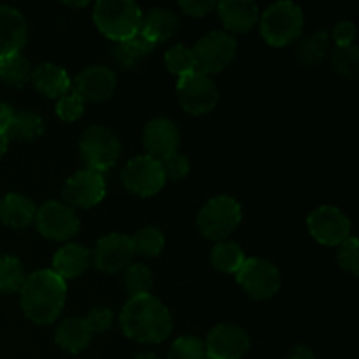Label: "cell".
<instances>
[{
	"instance_id": "cell-44",
	"label": "cell",
	"mask_w": 359,
	"mask_h": 359,
	"mask_svg": "<svg viewBox=\"0 0 359 359\" xmlns=\"http://www.w3.org/2000/svg\"><path fill=\"white\" fill-rule=\"evenodd\" d=\"M7 146H9V139H7L6 133H0V160H2V156L6 154Z\"/></svg>"
},
{
	"instance_id": "cell-24",
	"label": "cell",
	"mask_w": 359,
	"mask_h": 359,
	"mask_svg": "<svg viewBox=\"0 0 359 359\" xmlns=\"http://www.w3.org/2000/svg\"><path fill=\"white\" fill-rule=\"evenodd\" d=\"M37 207L21 193H7L0 200V219L9 228H27L34 223Z\"/></svg>"
},
{
	"instance_id": "cell-20",
	"label": "cell",
	"mask_w": 359,
	"mask_h": 359,
	"mask_svg": "<svg viewBox=\"0 0 359 359\" xmlns=\"http://www.w3.org/2000/svg\"><path fill=\"white\" fill-rule=\"evenodd\" d=\"M30 83L39 93L48 98H62L72 90V81L67 70L55 63H41L32 69Z\"/></svg>"
},
{
	"instance_id": "cell-38",
	"label": "cell",
	"mask_w": 359,
	"mask_h": 359,
	"mask_svg": "<svg viewBox=\"0 0 359 359\" xmlns=\"http://www.w3.org/2000/svg\"><path fill=\"white\" fill-rule=\"evenodd\" d=\"M161 170H163L165 179H170V181H181L186 175L189 174V160L181 153H175L172 156L165 158L160 161Z\"/></svg>"
},
{
	"instance_id": "cell-28",
	"label": "cell",
	"mask_w": 359,
	"mask_h": 359,
	"mask_svg": "<svg viewBox=\"0 0 359 359\" xmlns=\"http://www.w3.org/2000/svg\"><path fill=\"white\" fill-rule=\"evenodd\" d=\"M210 262H212L214 269L219 270V272L237 273L242 263L245 262V255L238 244L223 241L214 245L212 252H210Z\"/></svg>"
},
{
	"instance_id": "cell-39",
	"label": "cell",
	"mask_w": 359,
	"mask_h": 359,
	"mask_svg": "<svg viewBox=\"0 0 359 359\" xmlns=\"http://www.w3.org/2000/svg\"><path fill=\"white\" fill-rule=\"evenodd\" d=\"M84 319H86L91 332L102 333V332H107V330L111 328L112 323H114V314H112L111 309L97 307L93 309V311H90V314H88Z\"/></svg>"
},
{
	"instance_id": "cell-45",
	"label": "cell",
	"mask_w": 359,
	"mask_h": 359,
	"mask_svg": "<svg viewBox=\"0 0 359 359\" xmlns=\"http://www.w3.org/2000/svg\"><path fill=\"white\" fill-rule=\"evenodd\" d=\"M132 359H160V358H158L154 353H142V354H137V356Z\"/></svg>"
},
{
	"instance_id": "cell-2",
	"label": "cell",
	"mask_w": 359,
	"mask_h": 359,
	"mask_svg": "<svg viewBox=\"0 0 359 359\" xmlns=\"http://www.w3.org/2000/svg\"><path fill=\"white\" fill-rule=\"evenodd\" d=\"M20 294L21 311L32 323L51 325L65 305L67 283L53 270H37L27 277Z\"/></svg>"
},
{
	"instance_id": "cell-23",
	"label": "cell",
	"mask_w": 359,
	"mask_h": 359,
	"mask_svg": "<svg viewBox=\"0 0 359 359\" xmlns=\"http://www.w3.org/2000/svg\"><path fill=\"white\" fill-rule=\"evenodd\" d=\"M179 30V20L172 11L163 7H154L142 14V23H140V34L149 39L151 42H165L174 37Z\"/></svg>"
},
{
	"instance_id": "cell-12",
	"label": "cell",
	"mask_w": 359,
	"mask_h": 359,
	"mask_svg": "<svg viewBox=\"0 0 359 359\" xmlns=\"http://www.w3.org/2000/svg\"><path fill=\"white\" fill-rule=\"evenodd\" d=\"M312 238L323 245H340L351 237V219L333 205H321L312 210L307 219Z\"/></svg>"
},
{
	"instance_id": "cell-9",
	"label": "cell",
	"mask_w": 359,
	"mask_h": 359,
	"mask_svg": "<svg viewBox=\"0 0 359 359\" xmlns=\"http://www.w3.org/2000/svg\"><path fill=\"white\" fill-rule=\"evenodd\" d=\"M237 283L255 300H269L280 287V273L273 263L263 258H249L238 269Z\"/></svg>"
},
{
	"instance_id": "cell-1",
	"label": "cell",
	"mask_w": 359,
	"mask_h": 359,
	"mask_svg": "<svg viewBox=\"0 0 359 359\" xmlns=\"http://www.w3.org/2000/svg\"><path fill=\"white\" fill-rule=\"evenodd\" d=\"M119 325L130 340L139 344H160L172 333V316L153 294L130 298L121 309Z\"/></svg>"
},
{
	"instance_id": "cell-46",
	"label": "cell",
	"mask_w": 359,
	"mask_h": 359,
	"mask_svg": "<svg viewBox=\"0 0 359 359\" xmlns=\"http://www.w3.org/2000/svg\"><path fill=\"white\" fill-rule=\"evenodd\" d=\"M65 6H70V7H84L88 6V2H63Z\"/></svg>"
},
{
	"instance_id": "cell-3",
	"label": "cell",
	"mask_w": 359,
	"mask_h": 359,
	"mask_svg": "<svg viewBox=\"0 0 359 359\" xmlns=\"http://www.w3.org/2000/svg\"><path fill=\"white\" fill-rule=\"evenodd\" d=\"M93 21L105 37L119 44L140 30L142 11L132 0H100L93 7Z\"/></svg>"
},
{
	"instance_id": "cell-5",
	"label": "cell",
	"mask_w": 359,
	"mask_h": 359,
	"mask_svg": "<svg viewBox=\"0 0 359 359\" xmlns=\"http://www.w3.org/2000/svg\"><path fill=\"white\" fill-rule=\"evenodd\" d=\"M242 221V209L238 202L231 196L219 195L210 198L200 209L196 223L205 238L223 242L230 237Z\"/></svg>"
},
{
	"instance_id": "cell-16",
	"label": "cell",
	"mask_w": 359,
	"mask_h": 359,
	"mask_svg": "<svg viewBox=\"0 0 359 359\" xmlns=\"http://www.w3.org/2000/svg\"><path fill=\"white\" fill-rule=\"evenodd\" d=\"M116 90V76L104 65H91L81 70L72 83V91L86 102H104L112 97Z\"/></svg>"
},
{
	"instance_id": "cell-27",
	"label": "cell",
	"mask_w": 359,
	"mask_h": 359,
	"mask_svg": "<svg viewBox=\"0 0 359 359\" xmlns=\"http://www.w3.org/2000/svg\"><path fill=\"white\" fill-rule=\"evenodd\" d=\"M154 48H156L154 42H151L140 32H137L128 41L119 42L118 48L114 49V55L123 67H133L142 58L149 56L154 51Z\"/></svg>"
},
{
	"instance_id": "cell-21",
	"label": "cell",
	"mask_w": 359,
	"mask_h": 359,
	"mask_svg": "<svg viewBox=\"0 0 359 359\" xmlns=\"http://www.w3.org/2000/svg\"><path fill=\"white\" fill-rule=\"evenodd\" d=\"M90 262L91 255L86 248L79 244H65L53 258V272L63 280L74 279L86 272Z\"/></svg>"
},
{
	"instance_id": "cell-19",
	"label": "cell",
	"mask_w": 359,
	"mask_h": 359,
	"mask_svg": "<svg viewBox=\"0 0 359 359\" xmlns=\"http://www.w3.org/2000/svg\"><path fill=\"white\" fill-rule=\"evenodd\" d=\"M216 11L223 27L233 34L249 32L259 21V9L251 0H223Z\"/></svg>"
},
{
	"instance_id": "cell-25",
	"label": "cell",
	"mask_w": 359,
	"mask_h": 359,
	"mask_svg": "<svg viewBox=\"0 0 359 359\" xmlns=\"http://www.w3.org/2000/svg\"><path fill=\"white\" fill-rule=\"evenodd\" d=\"M330 53V37L325 30H319L312 34L311 37L304 39L300 44L297 46V56L298 63L305 67H316L328 56Z\"/></svg>"
},
{
	"instance_id": "cell-32",
	"label": "cell",
	"mask_w": 359,
	"mask_h": 359,
	"mask_svg": "<svg viewBox=\"0 0 359 359\" xmlns=\"http://www.w3.org/2000/svg\"><path fill=\"white\" fill-rule=\"evenodd\" d=\"M27 276L21 262L13 256H0V293H16L23 287Z\"/></svg>"
},
{
	"instance_id": "cell-26",
	"label": "cell",
	"mask_w": 359,
	"mask_h": 359,
	"mask_svg": "<svg viewBox=\"0 0 359 359\" xmlns=\"http://www.w3.org/2000/svg\"><path fill=\"white\" fill-rule=\"evenodd\" d=\"M44 119L39 114L30 111H23L14 116L9 130H7V139H14L18 142H34L44 133Z\"/></svg>"
},
{
	"instance_id": "cell-4",
	"label": "cell",
	"mask_w": 359,
	"mask_h": 359,
	"mask_svg": "<svg viewBox=\"0 0 359 359\" xmlns=\"http://www.w3.org/2000/svg\"><path fill=\"white\" fill-rule=\"evenodd\" d=\"M259 32L272 48H284L304 32V11L293 2H277L262 14Z\"/></svg>"
},
{
	"instance_id": "cell-7",
	"label": "cell",
	"mask_w": 359,
	"mask_h": 359,
	"mask_svg": "<svg viewBox=\"0 0 359 359\" xmlns=\"http://www.w3.org/2000/svg\"><path fill=\"white\" fill-rule=\"evenodd\" d=\"M237 42L226 32H210L200 39L193 48L196 62V72L205 76L217 74L226 69L235 58Z\"/></svg>"
},
{
	"instance_id": "cell-13",
	"label": "cell",
	"mask_w": 359,
	"mask_h": 359,
	"mask_svg": "<svg viewBox=\"0 0 359 359\" xmlns=\"http://www.w3.org/2000/svg\"><path fill=\"white\" fill-rule=\"evenodd\" d=\"M251 340L245 330L235 325H217L207 335L205 356L209 359H241L249 351Z\"/></svg>"
},
{
	"instance_id": "cell-18",
	"label": "cell",
	"mask_w": 359,
	"mask_h": 359,
	"mask_svg": "<svg viewBox=\"0 0 359 359\" xmlns=\"http://www.w3.org/2000/svg\"><path fill=\"white\" fill-rule=\"evenodd\" d=\"M28 41L27 20L18 9L0 6V58L16 55Z\"/></svg>"
},
{
	"instance_id": "cell-15",
	"label": "cell",
	"mask_w": 359,
	"mask_h": 359,
	"mask_svg": "<svg viewBox=\"0 0 359 359\" xmlns=\"http://www.w3.org/2000/svg\"><path fill=\"white\" fill-rule=\"evenodd\" d=\"M135 256L132 237L125 233H109L97 242L93 249V263L100 272L118 273L123 272Z\"/></svg>"
},
{
	"instance_id": "cell-8",
	"label": "cell",
	"mask_w": 359,
	"mask_h": 359,
	"mask_svg": "<svg viewBox=\"0 0 359 359\" xmlns=\"http://www.w3.org/2000/svg\"><path fill=\"white\" fill-rule=\"evenodd\" d=\"M177 100L191 116H203L214 111L219 102V91L209 76L193 72L177 81Z\"/></svg>"
},
{
	"instance_id": "cell-43",
	"label": "cell",
	"mask_w": 359,
	"mask_h": 359,
	"mask_svg": "<svg viewBox=\"0 0 359 359\" xmlns=\"http://www.w3.org/2000/svg\"><path fill=\"white\" fill-rule=\"evenodd\" d=\"M286 359H316V354L312 353L311 347L307 346H297L290 351Z\"/></svg>"
},
{
	"instance_id": "cell-42",
	"label": "cell",
	"mask_w": 359,
	"mask_h": 359,
	"mask_svg": "<svg viewBox=\"0 0 359 359\" xmlns=\"http://www.w3.org/2000/svg\"><path fill=\"white\" fill-rule=\"evenodd\" d=\"M14 116H16L14 109L6 102H0V133H7Z\"/></svg>"
},
{
	"instance_id": "cell-6",
	"label": "cell",
	"mask_w": 359,
	"mask_h": 359,
	"mask_svg": "<svg viewBox=\"0 0 359 359\" xmlns=\"http://www.w3.org/2000/svg\"><path fill=\"white\" fill-rule=\"evenodd\" d=\"M81 158L90 170H111L119 158V140L111 130L102 125H93L83 133L79 140Z\"/></svg>"
},
{
	"instance_id": "cell-11",
	"label": "cell",
	"mask_w": 359,
	"mask_h": 359,
	"mask_svg": "<svg viewBox=\"0 0 359 359\" xmlns=\"http://www.w3.org/2000/svg\"><path fill=\"white\" fill-rule=\"evenodd\" d=\"M34 223L42 237L56 242L72 238L81 226L76 210L62 202H46L37 209Z\"/></svg>"
},
{
	"instance_id": "cell-36",
	"label": "cell",
	"mask_w": 359,
	"mask_h": 359,
	"mask_svg": "<svg viewBox=\"0 0 359 359\" xmlns=\"http://www.w3.org/2000/svg\"><path fill=\"white\" fill-rule=\"evenodd\" d=\"M84 112V100L76 95L72 93H67L63 95L62 98H58L56 102V116H58L62 121L65 123H74L83 116Z\"/></svg>"
},
{
	"instance_id": "cell-35",
	"label": "cell",
	"mask_w": 359,
	"mask_h": 359,
	"mask_svg": "<svg viewBox=\"0 0 359 359\" xmlns=\"http://www.w3.org/2000/svg\"><path fill=\"white\" fill-rule=\"evenodd\" d=\"M168 359H207L205 347L196 337H181L172 344Z\"/></svg>"
},
{
	"instance_id": "cell-41",
	"label": "cell",
	"mask_w": 359,
	"mask_h": 359,
	"mask_svg": "<svg viewBox=\"0 0 359 359\" xmlns=\"http://www.w3.org/2000/svg\"><path fill=\"white\" fill-rule=\"evenodd\" d=\"M354 39H356V27L351 21H340L333 28V41L339 48H346V46H353Z\"/></svg>"
},
{
	"instance_id": "cell-17",
	"label": "cell",
	"mask_w": 359,
	"mask_h": 359,
	"mask_svg": "<svg viewBox=\"0 0 359 359\" xmlns=\"http://www.w3.org/2000/svg\"><path fill=\"white\" fill-rule=\"evenodd\" d=\"M144 147L147 156L161 161L177 153L181 133L175 123L168 118H154L144 128Z\"/></svg>"
},
{
	"instance_id": "cell-37",
	"label": "cell",
	"mask_w": 359,
	"mask_h": 359,
	"mask_svg": "<svg viewBox=\"0 0 359 359\" xmlns=\"http://www.w3.org/2000/svg\"><path fill=\"white\" fill-rule=\"evenodd\" d=\"M337 259H339V265L342 266L346 272H349L351 276L356 277L359 273V249H358V238L349 237L347 241H344L339 245V251H337Z\"/></svg>"
},
{
	"instance_id": "cell-31",
	"label": "cell",
	"mask_w": 359,
	"mask_h": 359,
	"mask_svg": "<svg viewBox=\"0 0 359 359\" xmlns=\"http://www.w3.org/2000/svg\"><path fill=\"white\" fill-rule=\"evenodd\" d=\"M123 284H125L130 298L149 294L151 287H153V273L146 265L132 263L123 270Z\"/></svg>"
},
{
	"instance_id": "cell-22",
	"label": "cell",
	"mask_w": 359,
	"mask_h": 359,
	"mask_svg": "<svg viewBox=\"0 0 359 359\" xmlns=\"http://www.w3.org/2000/svg\"><path fill=\"white\" fill-rule=\"evenodd\" d=\"M55 340L63 351L70 354L83 353L93 340V332L84 318H69L56 328Z\"/></svg>"
},
{
	"instance_id": "cell-40",
	"label": "cell",
	"mask_w": 359,
	"mask_h": 359,
	"mask_svg": "<svg viewBox=\"0 0 359 359\" xmlns=\"http://www.w3.org/2000/svg\"><path fill=\"white\" fill-rule=\"evenodd\" d=\"M179 7L182 9V13L188 14V16L202 18L205 14H209L210 11H214L217 7L216 2L212 0H181Z\"/></svg>"
},
{
	"instance_id": "cell-33",
	"label": "cell",
	"mask_w": 359,
	"mask_h": 359,
	"mask_svg": "<svg viewBox=\"0 0 359 359\" xmlns=\"http://www.w3.org/2000/svg\"><path fill=\"white\" fill-rule=\"evenodd\" d=\"M165 67L170 74L177 76L179 79L189 74L196 72V62L193 49L186 48L182 44H175L165 53Z\"/></svg>"
},
{
	"instance_id": "cell-14",
	"label": "cell",
	"mask_w": 359,
	"mask_h": 359,
	"mask_svg": "<svg viewBox=\"0 0 359 359\" xmlns=\"http://www.w3.org/2000/svg\"><path fill=\"white\" fill-rule=\"evenodd\" d=\"M105 196V181L100 172L83 168L67 179L63 186V198L69 207L90 209L98 205Z\"/></svg>"
},
{
	"instance_id": "cell-10",
	"label": "cell",
	"mask_w": 359,
	"mask_h": 359,
	"mask_svg": "<svg viewBox=\"0 0 359 359\" xmlns=\"http://www.w3.org/2000/svg\"><path fill=\"white\" fill-rule=\"evenodd\" d=\"M165 175L161 170V163L154 158L137 156L130 160L121 170V182L130 193L137 196H153L160 193L165 186Z\"/></svg>"
},
{
	"instance_id": "cell-30",
	"label": "cell",
	"mask_w": 359,
	"mask_h": 359,
	"mask_svg": "<svg viewBox=\"0 0 359 359\" xmlns=\"http://www.w3.org/2000/svg\"><path fill=\"white\" fill-rule=\"evenodd\" d=\"M133 252L146 258H154L165 248V235L156 226H144L132 237Z\"/></svg>"
},
{
	"instance_id": "cell-34",
	"label": "cell",
	"mask_w": 359,
	"mask_h": 359,
	"mask_svg": "<svg viewBox=\"0 0 359 359\" xmlns=\"http://www.w3.org/2000/svg\"><path fill=\"white\" fill-rule=\"evenodd\" d=\"M332 65L335 72L346 79H356L359 76V49L354 44L346 48L335 46L332 53Z\"/></svg>"
},
{
	"instance_id": "cell-29",
	"label": "cell",
	"mask_w": 359,
	"mask_h": 359,
	"mask_svg": "<svg viewBox=\"0 0 359 359\" xmlns=\"http://www.w3.org/2000/svg\"><path fill=\"white\" fill-rule=\"evenodd\" d=\"M32 67L25 56L20 53L0 58V81L7 86L21 88L30 81Z\"/></svg>"
}]
</instances>
